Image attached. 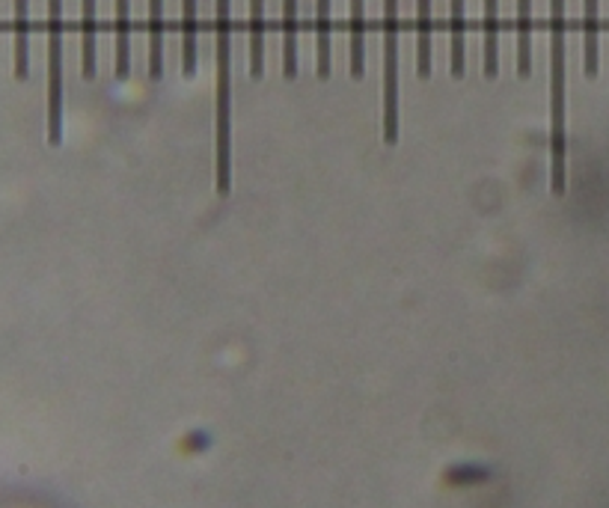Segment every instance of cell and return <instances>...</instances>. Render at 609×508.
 <instances>
[{
  "label": "cell",
  "instance_id": "obj_1",
  "mask_svg": "<svg viewBox=\"0 0 609 508\" xmlns=\"http://www.w3.org/2000/svg\"><path fill=\"white\" fill-rule=\"evenodd\" d=\"M568 0H550V146H553V191L562 194L568 188Z\"/></svg>",
  "mask_w": 609,
  "mask_h": 508
},
{
  "label": "cell",
  "instance_id": "obj_2",
  "mask_svg": "<svg viewBox=\"0 0 609 508\" xmlns=\"http://www.w3.org/2000/svg\"><path fill=\"white\" fill-rule=\"evenodd\" d=\"M232 184V0H218V191Z\"/></svg>",
  "mask_w": 609,
  "mask_h": 508
},
{
  "label": "cell",
  "instance_id": "obj_3",
  "mask_svg": "<svg viewBox=\"0 0 609 508\" xmlns=\"http://www.w3.org/2000/svg\"><path fill=\"white\" fill-rule=\"evenodd\" d=\"M402 65H399V0H383V137L399 141Z\"/></svg>",
  "mask_w": 609,
  "mask_h": 508
},
{
  "label": "cell",
  "instance_id": "obj_4",
  "mask_svg": "<svg viewBox=\"0 0 609 508\" xmlns=\"http://www.w3.org/2000/svg\"><path fill=\"white\" fill-rule=\"evenodd\" d=\"M48 137H63V0H48Z\"/></svg>",
  "mask_w": 609,
  "mask_h": 508
},
{
  "label": "cell",
  "instance_id": "obj_5",
  "mask_svg": "<svg viewBox=\"0 0 609 508\" xmlns=\"http://www.w3.org/2000/svg\"><path fill=\"white\" fill-rule=\"evenodd\" d=\"M464 0H449V69L452 75H464L467 65V45H464Z\"/></svg>",
  "mask_w": 609,
  "mask_h": 508
},
{
  "label": "cell",
  "instance_id": "obj_6",
  "mask_svg": "<svg viewBox=\"0 0 609 508\" xmlns=\"http://www.w3.org/2000/svg\"><path fill=\"white\" fill-rule=\"evenodd\" d=\"M598 36V0H583V69L588 77L598 75L600 69Z\"/></svg>",
  "mask_w": 609,
  "mask_h": 508
},
{
  "label": "cell",
  "instance_id": "obj_7",
  "mask_svg": "<svg viewBox=\"0 0 609 508\" xmlns=\"http://www.w3.org/2000/svg\"><path fill=\"white\" fill-rule=\"evenodd\" d=\"M431 36H435L431 0H416V72L419 77L431 75Z\"/></svg>",
  "mask_w": 609,
  "mask_h": 508
},
{
  "label": "cell",
  "instance_id": "obj_8",
  "mask_svg": "<svg viewBox=\"0 0 609 508\" xmlns=\"http://www.w3.org/2000/svg\"><path fill=\"white\" fill-rule=\"evenodd\" d=\"M96 0H81V72L84 77L96 75Z\"/></svg>",
  "mask_w": 609,
  "mask_h": 508
},
{
  "label": "cell",
  "instance_id": "obj_9",
  "mask_svg": "<svg viewBox=\"0 0 609 508\" xmlns=\"http://www.w3.org/2000/svg\"><path fill=\"white\" fill-rule=\"evenodd\" d=\"M31 75V0H15V77Z\"/></svg>",
  "mask_w": 609,
  "mask_h": 508
},
{
  "label": "cell",
  "instance_id": "obj_10",
  "mask_svg": "<svg viewBox=\"0 0 609 508\" xmlns=\"http://www.w3.org/2000/svg\"><path fill=\"white\" fill-rule=\"evenodd\" d=\"M485 75L500 72V0H485Z\"/></svg>",
  "mask_w": 609,
  "mask_h": 508
},
{
  "label": "cell",
  "instance_id": "obj_11",
  "mask_svg": "<svg viewBox=\"0 0 609 508\" xmlns=\"http://www.w3.org/2000/svg\"><path fill=\"white\" fill-rule=\"evenodd\" d=\"M366 72V0H351V75Z\"/></svg>",
  "mask_w": 609,
  "mask_h": 508
},
{
  "label": "cell",
  "instance_id": "obj_12",
  "mask_svg": "<svg viewBox=\"0 0 609 508\" xmlns=\"http://www.w3.org/2000/svg\"><path fill=\"white\" fill-rule=\"evenodd\" d=\"M517 72H533V0H517Z\"/></svg>",
  "mask_w": 609,
  "mask_h": 508
},
{
  "label": "cell",
  "instance_id": "obj_13",
  "mask_svg": "<svg viewBox=\"0 0 609 508\" xmlns=\"http://www.w3.org/2000/svg\"><path fill=\"white\" fill-rule=\"evenodd\" d=\"M330 36H333L330 0H316V60L321 77L330 75Z\"/></svg>",
  "mask_w": 609,
  "mask_h": 508
},
{
  "label": "cell",
  "instance_id": "obj_14",
  "mask_svg": "<svg viewBox=\"0 0 609 508\" xmlns=\"http://www.w3.org/2000/svg\"><path fill=\"white\" fill-rule=\"evenodd\" d=\"M117 77L131 72V0H117Z\"/></svg>",
  "mask_w": 609,
  "mask_h": 508
},
{
  "label": "cell",
  "instance_id": "obj_15",
  "mask_svg": "<svg viewBox=\"0 0 609 508\" xmlns=\"http://www.w3.org/2000/svg\"><path fill=\"white\" fill-rule=\"evenodd\" d=\"M149 75H163V0H149Z\"/></svg>",
  "mask_w": 609,
  "mask_h": 508
},
{
  "label": "cell",
  "instance_id": "obj_16",
  "mask_svg": "<svg viewBox=\"0 0 609 508\" xmlns=\"http://www.w3.org/2000/svg\"><path fill=\"white\" fill-rule=\"evenodd\" d=\"M251 75L265 72V0H251Z\"/></svg>",
  "mask_w": 609,
  "mask_h": 508
},
{
  "label": "cell",
  "instance_id": "obj_17",
  "mask_svg": "<svg viewBox=\"0 0 609 508\" xmlns=\"http://www.w3.org/2000/svg\"><path fill=\"white\" fill-rule=\"evenodd\" d=\"M283 75H297V0H283Z\"/></svg>",
  "mask_w": 609,
  "mask_h": 508
},
{
  "label": "cell",
  "instance_id": "obj_18",
  "mask_svg": "<svg viewBox=\"0 0 609 508\" xmlns=\"http://www.w3.org/2000/svg\"><path fill=\"white\" fill-rule=\"evenodd\" d=\"M182 72H196V0H182Z\"/></svg>",
  "mask_w": 609,
  "mask_h": 508
}]
</instances>
